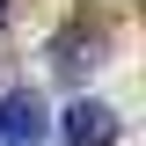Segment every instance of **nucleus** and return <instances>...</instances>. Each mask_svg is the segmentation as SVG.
<instances>
[{"instance_id":"nucleus-2","label":"nucleus","mask_w":146,"mask_h":146,"mask_svg":"<svg viewBox=\"0 0 146 146\" xmlns=\"http://www.w3.org/2000/svg\"><path fill=\"white\" fill-rule=\"evenodd\" d=\"M36 139H44V102L29 88L0 95V146H36Z\"/></svg>"},{"instance_id":"nucleus-3","label":"nucleus","mask_w":146,"mask_h":146,"mask_svg":"<svg viewBox=\"0 0 146 146\" xmlns=\"http://www.w3.org/2000/svg\"><path fill=\"white\" fill-rule=\"evenodd\" d=\"M102 51H110V36H102V29H66V36L51 44V66L66 73V80H80V66H95Z\"/></svg>"},{"instance_id":"nucleus-4","label":"nucleus","mask_w":146,"mask_h":146,"mask_svg":"<svg viewBox=\"0 0 146 146\" xmlns=\"http://www.w3.org/2000/svg\"><path fill=\"white\" fill-rule=\"evenodd\" d=\"M7 15H15V0H0V29H7Z\"/></svg>"},{"instance_id":"nucleus-1","label":"nucleus","mask_w":146,"mask_h":146,"mask_svg":"<svg viewBox=\"0 0 146 146\" xmlns=\"http://www.w3.org/2000/svg\"><path fill=\"white\" fill-rule=\"evenodd\" d=\"M58 139H66V146H117V110H110V102H66Z\"/></svg>"}]
</instances>
